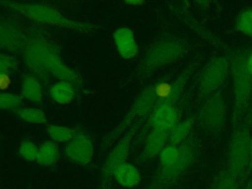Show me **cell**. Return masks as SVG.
Listing matches in <instances>:
<instances>
[{
  "label": "cell",
  "instance_id": "1",
  "mask_svg": "<svg viewBox=\"0 0 252 189\" xmlns=\"http://www.w3.org/2000/svg\"><path fill=\"white\" fill-rule=\"evenodd\" d=\"M171 90V84L166 82H158L149 85L140 94L135 100L125 117L121 122L104 138L102 142V149L111 147L119 138L124 135L128 130V127L133 124L137 119H145L155 109L157 103L166 97Z\"/></svg>",
  "mask_w": 252,
  "mask_h": 189
},
{
  "label": "cell",
  "instance_id": "2",
  "mask_svg": "<svg viewBox=\"0 0 252 189\" xmlns=\"http://www.w3.org/2000/svg\"><path fill=\"white\" fill-rule=\"evenodd\" d=\"M177 161L167 168H158L144 189H172L186 172L194 165L201 151V142L196 131L178 146Z\"/></svg>",
  "mask_w": 252,
  "mask_h": 189
},
{
  "label": "cell",
  "instance_id": "3",
  "mask_svg": "<svg viewBox=\"0 0 252 189\" xmlns=\"http://www.w3.org/2000/svg\"><path fill=\"white\" fill-rule=\"evenodd\" d=\"M0 4L35 23L74 30L85 33L94 32L95 30H97V27L94 24L69 19L55 8L43 4L14 1H1Z\"/></svg>",
  "mask_w": 252,
  "mask_h": 189
},
{
  "label": "cell",
  "instance_id": "4",
  "mask_svg": "<svg viewBox=\"0 0 252 189\" xmlns=\"http://www.w3.org/2000/svg\"><path fill=\"white\" fill-rule=\"evenodd\" d=\"M194 48L195 45L183 38L173 35L165 36L149 49L141 62L140 73L142 76H150L156 71L180 60Z\"/></svg>",
  "mask_w": 252,
  "mask_h": 189
},
{
  "label": "cell",
  "instance_id": "5",
  "mask_svg": "<svg viewBox=\"0 0 252 189\" xmlns=\"http://www.w3.org/2000/svg\"><path fill=\"white\" fill-rule=\"evenodd\" d=\"M247 55L248 53L246 52L235 53L230 61L234 95L232 111L233 130L241 123V119L247 111L252 94V76L246 66Z\"/></svg>",
  "mask_w": 252,
  "mask_h": 189
},
{
  "label": "cell",
  "instance_id": "6",
  "mask_svg": "<svg viewBox=\"0 0 252 189\" xmlns=\"http://www.w3.org/2000/svg\"><path fill=\"white\" fill-rule=\"evenodd\" d=\"M251 133L246 123L234 130L228 148L227 169L242 185L245 182L251 157Z\"/></svg>",
  "mask_w": 252,
  "mask_h": 189
},
{
  "label": "cell",
  "instance_id": "7",
  "mask_svg": "<svg viewBox=\"0 0 252 189\" xmlns=\"http://www.w3.org/2000/svg\"><path fill=\"white\" fill-rule=\"evenodd\" d=\"M227 121V103L223 94L215 93L202 104L199 111V122L213 140H218L224 132Z\"/></svg>",
  "mask_w": 252,
  "mask_h": 189
},
{
  "label": "cell",
  "instance_id": "8",
  "mask_svg": "<svg viewBox=\"0 0 252 189\" xmlns=\"http://www.w3.org/2000/svg\"><path fill=\"white\" fill-rule=\"evenodd\" d=\"M142 121L143 119L134 122L130 129H128L124 135L118 139L115 146L108 154L100 171V189H111L114 171L120 165L127 162V158L130 155L132 141L142 126Z\"/></svg>",
  "mask_w": 252,
  "mask_h": 189
},
{
  "label": "cell",
  "instance_id": "9",
  "mask_svg": "<svg viewBox=\"0 0 252 189\" xmlns=\"http://www.w3.org/2000/svg\"><path fill=\"white\" fill-rule=\"evenodd\" d=\"M53 44L43 32H35L31 37L23 49L24 63L26 67L35 76L47 80L49 72L46 66V59Z\"/></svg>",
  "mask_w": 252,
  "mask_h": 189
},
{
  "label": "cell",
  "instance_id": "10",
  "mask_svg": "<svg viewBox=\"0 0 252 189\" xmlns=\"http://www.w3.org/2000/svg\"><path fill=\"white\" fill-rule=\"evenodd\" d=\"M229 71V62L224 56L211 58L204 66L199 80L198 94L202 99L212 95L224 83Z\"/></svg>",
  "mask_w": 252,
  "mask_h": 189
},
{
  "label": "cell",
  "instance_id": "11",
  "mask_svg": "<svg viewBox=\"0 0 252 189\" xmlns=\"http://www.w3.org/2000/svg\"><path fill=\"white\" fill-rule=\"evenodd\" d=\"M28 38L21 26L12 21L0 19V50L8 52L23 50Z\"/></svg>",
  "mask_w": 252,
  "mask_h": 189
},
{
  "label": "cell",
  "instance_id": "12",
  "mask_svg": "<svg viewBox=\"0 0 252 189\" xmlns=\"http://www.w3.org/2000/svg\"><path fill=\"white\" fill-rule=\"evenodd\" d=\"M65 154L69 159L82 165L92 162L94 155V147L92 139L87 134L76 135L65 147Z\"/></svg>",
  "mask_w": 252,
  "mask_h": 189
},
{
  "label": "cell",
  "instance_id": "13",
  "mask_svg": "<svg viewBox=\"0 0 252 189\" xmlns=\"http://www.w3.org/2000/svg\"><path fill=\"white\" fill-rule=\"evenodd\" d=\"M181 110L176 105H161L156 107L149 115L145 130L153 128L169 131L181 119Z\"/></svg>",
  "mask_w": 252,
  "mask_h": 189
},
{
  "label": "cell",
  "instance_id": "14",
  "mask_svg": "<svg viewBox=\"0 0 252 189\" xmlns=\"http://www.w3.org/2000/svg\"><path fill=\"white\" fill-rule=\"evenodd\" d=\"M46 66L49 75H52L59 81L69 82L73 85H80L82 83L81 77L77 74V72L64 64L57 48L54 45L48 52Z\"/></svg>",
  "mask_w": 252,
  "mask_h": 189
},
{
  "label": "cell",
  "instance_id": "15",
  "mask_svg": "<svg viewBox=\"0 0 252 189\" xmlns=\"http://www.w3.org/2000/svg\"><path fill=\"white\" fill-rule=\"evenodd\" d=\"M114 43L118 54L126 60L135 58L139 53V46L135 39L134 32L129 28H119L113 34Z\"/></svg>",
  "mask_w": 252,
  "mask_h": 189
},
{
  "label": "cell",
  "instance_id": "16",
  "mask_svg": "<svg viewBox=\"0 0 252 189\" xmlns=\"http://www.w3.org/2000/svg\"><path fill=\"white\" fill-rule=\"evenodd\" d=\"M168 143V131L153 128L150 130L147 138L145 140L143 152L139 158L140 162H146L163 150V148Z\"/></svg>",
  "mask_w": 252,
  "mask_h": 189
},
{
  "label": "cell",
  "instance_id": "17",
  "mask_svg": "<svg viewBox=\"0 0 252 189\" xmlns=\"http://www.w3.org/2000/svg\"><path fill=\"white\" fill-rule=\"evenodd\" d=\"M114 180L122 187L133 189L140 185L142 176L140 170L130 162L120 165L113 174Z\"/></svg>",
  "mask_w": 252,
  "mask_h": 189
},
{
  "label": "cell",
  "instance_id": "18",
  "mask_svg": "<svg viewBox=\"0 0 252 189\" xmlns=\"http://www.w3.org/2000/svg\"><path fill=\"white\" fill-rule=\"evenodd\" d=\"M49 94L56 103L69 104L75 99L76 91L73 84L65 81H58L51 86Z\"/></svg>",
  "mask_w": 252,
  "mask_h": 189
},
{
  "label": "cell",
  "instance_id": "19",
  "mask_svg": "<svg viewBox=\"0 0 252 189\" xmlns=\"http://www.w3.org/2000/svg\"><path fill=\"white\" fill-rule=\"evenodd\" d=\"M21 94L22 97H25L30 101L41 103L43 98L42 86L35 77L27 75L24 77L22 82Z\"/></svg>",
  "mask_w": 252,
  "mask_h": 189
},
{
  "label": "cell",
  "instance_id": "20",
  "mask_svg": "<svg viewBox=\"0 0 252 189\" xmlns=\"http://www.w3.org/2000/svg\"><path fill=\"white\" fill-rule=\"evenodd\" d=\"M195 119L193 117H187L180 120L168 131V143L169 145L179 146L184 142L192 132Z\"/></svg>",
  "mask_w": 252,
  "mask_h": 189
},
{
  "label": "cell",
  "instance_id": "21",
  "mask_svg": "<svg viewBox=\"0 0 252 189\" xmlns=\"http://www.w3.org/2000/svg\"><path fill=\"white\" fill-rule=\"evenodd\" d=\"M60 159V150L51 141H45L38 147L36 162L43 166H52Z\"/></svg>",
  "mask_w": 252,
  "mask_h": 189
},
{
  "label": "cell",
  "instance_id": "22",
  "mask_svg": "<svg viewBox=\"0 0 252 189\" xmlns=\"http://www.w3.org/2000/svg\"><path fill=\"white\" fill-rule=\"evenodd\" d=\"M241 184L227 168L221 169L213 180L210 189H240Z\"/></svg>",
  "mask_w": 252,
  "mask_h": 189
},
{
  "label": "cell",
  "instance_id": "23",
  "mask_svg": "<svg viewBox=\"0 0 252 189\" xmlns=\"http://www.w3.org/2000/svg\"><path fill=\"white\" fill-rule=\"evenodd\" d=\"M19 118L32 124H46L47 117L43 110L35 107H26L14 110Z\"/></svg>",
  "mask_w": 252,
  "mask_h": 189
},
{
  "label": "cell",
  "instance_id": "24",
  "mask_svg": "<svg viewBox=\"0 0 252 189\" xmlns=\"http://www.w3.org/2000/svg\"><path fill=\"white\" fill-rule=\"evenodd\" d=\"M47 134L52 141L57 143H69L76 136L73 129L56 124L47 127Z\"/></svg>",
  "mask_w": 252,
  "mask_h": 189
},
{
  "label": "cell",
  "instance_id": "25",
  "mask_svg": "<svg viewBox=\"0 0 252 189\" xmlns=\"http://www.w3.org/2000/svg\"><path fill=\"white\" fill-rule=\"evenodd\" d=\"M234 30L244 35L252 37V7L239 14L234 22Z\"/></svg>",
  "mask_w": 252,
  "mask_h": 189
},
{
  "label": "cell",
  "instance_id": "26",
  "mask_svg": "<svg viewBox=\"0 0 252 189\" xmlns=\"http://www.w3.org/2000/svg\"><path fill=\"white\" fill-rule=\"evenodd\" d=\"M159 168H167L174 164L179 157L178 146L168 145L159 153Z\"/></svg>",
  "mask_w": 252,
  "mask_h": 189
},
{
  "label": "cell",
  "instance_id": "27",
  "mask_svg": "<svg viewBox=\"0 0 252 189\" xmlns=\"http://www.w3.org/2000/svg\"><path fill=\"white\" fill-rule=\"evenodd\" d=\"M22 103V95L12 93H0V109H16Z\"/></svg>",
  "mask_w": 252,
  "mask_h": 189
},
{
  "label": "cell",
  "instance_id": "28",
  "mask_svg": "<svg viewBox=\"0 0 252 189\" xmlns=\"http://www.w3.org/2000/svg\"><path fill=\"white\" fill-rule=\"evenodd\" d=\"M19 155L27 161H36L38 147L32 141H24L19 147Z\"/></svg>",
  "mask_w": 252,
  "mask_h": 189
},
{
  "label": "cell",
  "instance_id": "29",
  "mask_svg": "<svg viewBox=\"0 0 252 189\" xmlns=\"http://www.w3.org/2000/svg\"><path fill=\"white\" fill-rule=\"evenodd\" d=\"M18 67V61L15 57L9 56L4 53H0V76L4 74H10Z\"/></svg>",
  "mask_w": 252,
  "mask_h": 189
},
{
  "label": "cell",
  "instance_id": "30",
  "mask_svg": "<svg viewBox=\"0 0 252 189\" xmlns=\"http://www.w3.org/2000/svg\"><path fill=\"white\" fill-rule=\"evenodd\" d=\"M9 84H10L9 74H4V75L0 76V88L1 89H6Z\"/></svg>",
  "mask_w": 252,
  "mask_h": 189
},
{
  "label": "cell",
  "instance_id": "31",
  "mask_svg": "<svg viewBox=\"0 0 252 189\" xmlns=\"http://www.w3.org/2000/svg\"><path fill=\"white\" fill-rule=\"evenodd\" d=\"M246 66H247V70L250 73V75L252 76V51L250 53H248L247 55V60H246Z\"/></svg>",
  "mask_w": 252,
  "mask_h": 189
},
{
  "label": "cell",
  "instance_id": "32",
  "mask_svg": "<svg viewBox=\"0 0 252 189\" xmlns=\"http://www.w3.org/2000/svg\"><path fill=\"white\" fill-rule=\"evenodd\" d=\"M244 189H252V173L244 182Z\"/></svg>",
  "mask_w": 252,
  "mask_h": 189
},
{
  "label": "cell",
  "instance_id": "33",
  "mask_svg": "<svg viewBox=\"0 0 252 189\" xmlns=\"http://www.w3.org/2000/svg\"><path fill=\"white\" fill-rule=\"evenodd\" d=\"M251 157H250V163H249V167H248V171L246 174V179L249 177V175L252 173V135H251ZM245 179V180H246Z\"/></svg>",
  "mask_w": 252,
  "mask_h": 189
},
{
  "label": "cell",
  "instance_id": "34",
  "mask_svg": "<svg viewBox=\"0 0 252 189\" xmlns=\"http://www.w3.org/2000/svg\"><path fill=\"white\" fill-rule=\"evenodd\" d=\"M127 5H130V6H141L143 5L145 2L144 1H141V0H136V1H126L125 2Z\"/></svg>",
  "mask_w": 252,
  "mask_h": 189
}]
</instances>
